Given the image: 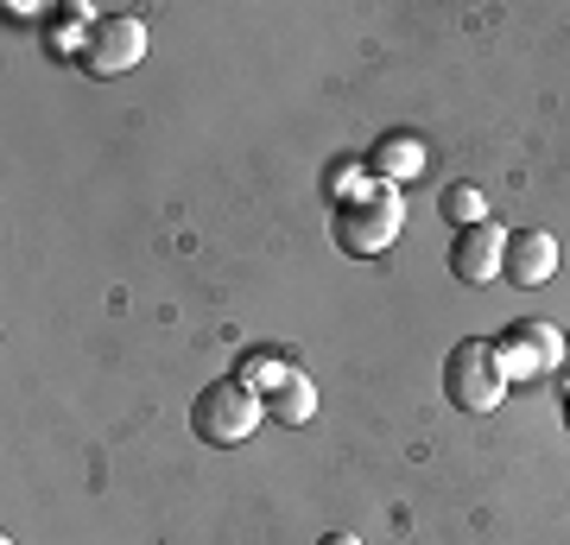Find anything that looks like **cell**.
Wrapping results in <instances>:
<instances>
[{
  "mask_svg": "<svg viewBox=\"0 0 570 545\" xmlns=\"http://www.w3.org/2000/svg\"><path fill=\"white\" fill-rule=\"evenodd\" d=\"M508 228L482 223V228H456V242H450V280L456 285H494L501 273H508Z\"/></svg>",
  "mask_w": 570,
  "mask_h": 545,
  "instance_id": "5",
  "label": "cell"
},
{
  "mask_svg": "<svg viewBox=\"0 0 570 545\" xmlns=\"http://www.w3.org/2000/svg\"><path fill=\"white\" fill-rule=\"evenodd\" d=\"M494 356H501V374H508V387H513V381H532V374H551L570 349H564V330H558V323L527 318V323H508V330L494 337Z\"/></svg>",
  "mask_w": 570,
  "mask_h": 545,
  "instance_id": "4",
  "label": "cell"
},
{
  "mask_svg": "<svg viewBox=\"0 0 570 545\" xmlns=\"http://www.w3.org/2000/svg\"><path fill=\"white\" fill-rule=\"evenodd\" d=\"M266 419V400L254 393V387H242L235 374L228 381H209L197 400H190V431L204 438V445L228 450V445H247L254 431H261Z\"/></svg>",
  "mask_w": 570,
  "mask_h": 545,
  "instance_id": "2",
  "label": "cell"
},
{
  "mask_svg": "<svg viewBox=\"0 0 570 545\" xmlns=\"http://www.w3.org/2000/svg\"><path fill=\"white\" fill-rule=\"evenodd\" d=\"M551 273H558V235L551 228H520L508 242V273L501 280L527 292V285H546Z\"/></svg>",
  "mask_w": 570,
  "mask_h": 545,
  "instance_id": "7",
  "label": "cell"
},
{
  "mask_svg": "<svg viewBox=\"0 0 570 545\" xmlns=\"http://www.w3.org/2000/svg\"><path fill=\"white\" fill-rule=\"evenodd\" d=\"M444 400L456 412H494L508 400V374H501V356L489 337H463L444 356Z\"/></svg>",
  "mask_w": 570,
  "mask_h": 545,
  "instance_id": "3",
  "label": "cell"
},
{
  "mask_svg": "<svg viewBox=\"0 0 570 545\" xmlns=\"http://www.w3.org/2000/svg\"><path fill=\"white\" fill-rule=\"evenodd\" d=\"M400 228H406V197H400V184H387V178L348 184L343 197H336V216H330V235H336V247H343L348 261L387 254V247L400 242Z\"/></svg>",
  "mask_w": 570,
  "mask_h": 545,
  "instance_id": "1",
  "label": "cell"
},
{
  "mask_svg": "<svg viewBox=\"0 0 570 545\" xmlns=\"http://www.w3.org/2000/svg\"><path fill=\"white\" fill-rule=\"evenodd\" d=\"M146 58V26L134 13H102L89 26V51H82V70L89 77H121Z\"/></svg>",
  "mask_w": 570,
  "mask_h": 545,
  "instance_id": "6",
  "label": "cell"
},
{
  "mask_svg": "<svg viewBox=\"0 0 570 545\" xmlns=\"http://www.w3.org/2000/svg\"><path fill=\"white\" fill-rule=\"evenodd\" d=\"M266 419H273V425H305V419H317V387H311L305 374L292 368V374H285V381L266 393Z\"/></svg>",
  "mask_w": 570,
  "mask_h": 545,
  "instance_id": "9",
  "label": "cell"
},
{
  "mask_svg": "<svg viewBox=\"0 0 570 545\" xmlns=\"http://www.w3.org/2000/svg\"><path fill=\"white\" fill-rule=\"evenodd\" d=\"M438 210H444L450 228H482V223H489V191H482V184H469V178H456L444 197H438Z\"/></svg>",
  "mask_w": 570,
  "mask_h": 545,
  "instance_id": "10",
  "label": "cell"
},
{
  "mask_svg": "<svg viewBox=\"0 0 570 545\" xmlns=\"http://www.w3.org/2000/svg\"><path fill=\"white\" fill-rule=\"evenodd\" d=\"M425 172V140L419 134H381V140L367 146V178H387V184H406Z\"/></svg>",
  "mask_w": 570,
  "mask_h": 545,
  "instance_id": "8",
  "label": "cell"
},
{
  "mask_svg": "<svg viewBox=\"0 0 570 545\" xmlns=\"http://www.w3.org/2000/svg\"><path fill=\"white\" fill-rule=\"evenodd\" d=\"M564 349H570V337H564Z\"/></svg>",
  "mask_w": 570,
  "mask_h": 545,
  "instance_id": "13",
  "label": "cell"
},
{
  "mask_svg": "<svg viewBox=\"0 0 570 545\" xmlns=\"http://www.w3.org/2000/svg\"><path fill=\"white\" fill-rule=\"evenodd\" d=\"M285 374H292V362H279V356H261V349H254V356L242 362V374H235V381H242V387H254V393L266 400V393H273V387H279Z\"/></svg>",
  "mask_w": 570,
  "mask_h": 545,
  "instance_id": "11",
  "label": "cell"
},
{
  "mask_svg": "<svg viewBox=\"0 0 570 545\" xmlns=\"http://www.w3.org/2000/svg\"><path fill=\"white\" fill-rule=\"evenodd\" d=\"M317 545H362V539H355V533H324Z\"/></svg>",
  "mask_w": 570,
  "mask_h": 545,
  "instance_id": "12",
  "label": "cell"
}]
</instances>
